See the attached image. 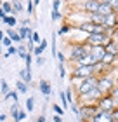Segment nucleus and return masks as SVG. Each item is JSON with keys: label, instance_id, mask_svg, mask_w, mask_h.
Listing matches in <instances>:
<instances>
[{"label": "nucleus", "instance_id": "nucleus-26", "mask_svg": "<svg viewBox=\"0 0 118 122\" xmlns=\"http://www.w3.org/2000/svg\"><path fill=\"white\" fill-rule=\"evenodd\" d=\"M5 99H10L14 103H19V92L18 91H9V94L5 96Z\"/></svg>", "mask_w": 118, "mask_h": 122}, {"label": "nucleus", "instance_id": "nucleus-6", "mask_svg": "<svg viewBox=\"0 0 118 122\" xmlns=\"http://www.w3.org/2000/svg\"><path fill=\"white\" fill-rule=\"evenodd\" d=\"M101 98H103V94H101V91L95 87V89H92L90 92L80 96V101H82V105H97V101Z\"/></svg>", "mask_w": 118, "mask_h": 122}, {"label": "nucleus", "instance_id": "nucleus-61", "mask_svg": "<svg viewBox=\"0 0 118 122\" xmlns=\"http://www.w3.org/2000/svg\"><path fill=\"white\" fill-rule=\"evenodd\" d=\"M24 122H28V120H24Z\"/></svg>", "mask_w": 118, "mask_h": 122}, {"label": "nucleus", "instance_id": "nucleus-16", "mask_svg": "<svg viewBox=\"0 0 118 122\" xmlns=\"http://www.w3.org/2000/svg\"><path fill=\"white\" fill-rule=\"evenodd\" d=\"M31 79H33V77H31V70H30V68H26V66H24L23 70H19V80H23V82H26V84H30Z\"/></svg>", "mask_w": 118, "mask_h": 122}, {"label": "nucleus", "instance_id": "nucleus-53", "mask_svg": "<svg viewBox=\"0 0 118 122\" xmlns=\"http://www.w3.org/2000/svg\"><path fill=\"white\" fill-rule=\"evenodd\" d=\"M4 38H5V31H4V30H0V42H2Z\"/></svg>", "mask_w": 118, "mask_h": 122}, {"label": "nucleus", "instance_id": "nucleus-63", "mask_svg": "<svg viewBox=\"0 0 118 122\" xmlns=\"http://www.w3.org/2000/svg\"><path fill=\"white\" fill-rule=\"evenodd\" d=\"M113 122H115V120H113Z\"/></svg>", "mask_w": 118, "mask_h": 122}, {"label": "nucleus", "instance_id": "nucleus-35", "mask_svg": "<svg viewBox=\"0 0 118 122\" xmlns=\"http://www.w3.org/2000/svg\"><path fill=\"white\" fill-rule=\"evenodd\" d=\"M0 86H2V87H0V92H2L4 96H7V94H9V84L5 80H0Z\"/></svg>", "mask_w": 118, "mask_h": 122}, {"label": "nucleus", "instance_id": "nucleus-24", "mask_svg": "<svg viewBox=\"0 0 118 122\" xmlns=\"http://www.w3.org/2000/svg\"><path fill=\"white\" fill-rule=\"evenodd\" d=\"M18 56H19V58H23V59L28 56V49H26V44H23V42H21L19 46H18Z\"/></svg>", "mask_w": 118, "mask_h": 122}, {"label": "nucleus", "instance_id": "nucleus-56", "mask_svg": "<svg viewBox=\"0 0 118 122\" xmlns=\"http://www.w3.org/2000/svg\"><path fill=\"white\" fill-rule=\"evenodd\" d=\"M33 4H35V5H38V4H40V0H33Z\"/></svg>", "mask_w": 118, "mask_h": 122}, {"label": "nucleus", "instance_id": "nucleus-9", "mask_svg": "<svg viewBox=\"0 0 118 122\" xmlns=\"http://www.w3.org/2000/svg\"><path fill=\"white\" fill-rule=\"evenodd\" d=\"M104 26L108 28V31L118 28V18H116V14H115V12H111V14H108V16H104Z\"/></svg>", "mask_w": 118, "mask_h": 122}, {"label": "nucleus", "instance_id": "nucleus-27", "mask_svg": "<svg viewBox=\"0 0 118 122\" xmlns=\"http://www.w3.org/2000/svg\"><path fill=\"white\" fill-rule=\"evenodd\" d=\"M2 9L5 10V14H7V16H10V14H12V16H14V9H12V2H4V4H2Z\"/></svg>", "mask_w": 118, "mask_h": 122}, {"label": "nucleus", "instance_id": "nucleus-47", "mask_svg": "<svg viewBox=\"0 0 118 122\" xmlns=\"http://www.w3.org/2000/svg\"><path fill=\"white\" fill-rule=\"evenodd\" d=\"M108 4L111 5V7H113V10L118 9V0H108Z\"/></svg>", "mask_w": 118, "mask_h": 122}, {"label": "nucleus", "instance_id": "nucleus-44", "mask_svg": "<svg viewBox=\"0 0 118 122\" xmlns=\"http://www.w3.org/2000/svg\"><path fill=\"white\" fill-rule=\"evenodd\" d=\"M66 99H68L70 105H73V94H71V89H66Z\"/></svg>", "mask_w": 118, "mask_h": 122}, {"label": "nucleus", "instance_id": "nucleus-34", "mask_svg": "<svg viewBox=\"0 0 118 122\" xmlns=\"http://www.w3.org/2000/svg\"><path fill=\"white\" fill-rule=\"evenodd\" d=\"M50 18H52V21H61L63 14H61V10H50Z\"/></svg>", "mask_w": 118, "mask_h": 122}, {"label": "nucleus", "instance_id": "nucleus-13", "mask_svg": "<svg viewBox=\"0 0 118 122\" xmlns=\"http://www.w3.org/2000/svg\"><path fill=\"white\" fill-rule=\"evenodd\" d=\"M38 89H40V92H42L45 98H49L50 94H52V86H50V82L45 80V79H42L40 82H38Z\"/></svg>", "mask_w": 118, "mask_h": 122}, {"label": "nucleus", "instance_id": "nucleus-7", "mask_svg": "<svg viewBox=\"0 0 118 122\" xmlns=\"http://www.w3.org/2000/svg\"><path fill=\"white\" fill-rule=\"evenodd\" d=\"M95 107H97V110H103V112H111L116 105H115V101H113V98H111L109 94H106V96H103V98L97 101Z\"/></svg>", "mask_w": 118, "mask_h": 122}, {"label": "nucleus", "instance_id": "nucleus-62", "mask_svg": "<svg viewBox=\"0 0 118 122\" xmlns=\"http://www.w3.org/2000/svg\"><path fill=\"white\" fill-rule=\"evenodd\" d=\"M0 87H2V86H0Z\"/></svg>", "mask_w": 118, "mask_h": 122}, {"label": "nucleus", "instance_id": "nucleus-28", "mask_svg": "<svg viewBox=\"0 0 118 122\" xmlns=\"http://www.w3.org/2000/svg\"><path fill=\"white\" fill-rule=\"evenodd\" d=\"M26 117H28L26 110H23V108H19V112H18V117L14 119V122H23V120H26Z\"/></svg>", "mask_w": 118, "mask_h": 122}, {"label": "nucleus", "instance_id": "nucleus-59", "mask_svg": "<svg viewBox=\"0 0 118 122\" xmlns=\"http://www.w3.org/2000/svg\"><path fill=\"white\" fill-rule=\"evenodd\" d=\"M71 2H76V0H71ZM80 2H82V0H80Z\"/></svg>", "mask_w": 118, "mask_h": 122}, {"label": "nucleus", "instance_id": "nucleus-46", "mask_svg": "<svg viewBox=\"0 0 118 122\" xmlns=\"http://www.w3.org/2000/svg\"><path fill=\"white\" fill-rule=\"evenodd\" d=\"M43 63H45V58H43V56H38V58H37V66H42Z\"/></svg>", "mask_w": 118, "mask_h": 122}, {"label": "nucleus", "instance_id": "nucleus-30", "mask_svg": "<svg viewBox=\"0 0 118 122\" xmlns=\"http://www.w3.org/2000/svg\"><path fill=\"white\" fill-rule=\"evenodd\" d=\"M19 105L18 103H14L12 105V107H10V110H9V115H10V117H12V119H16V117H18V112H19Z\"/></svg>", "mask_w": 118, "mask_h": 122}, {"label": "nucleus", "instance_id": "nucleus-51", "mask_svg": "<svg viewBox=\"0 0 118 122\" xmlns=\"http://www.w3.org/2000/svg\"><path fill=\"white\" fill-rule=\"evenodd\" d=\"M35 122H47V120H45V117H43V115H40V117H38Z\"/></svg>", "mask_w": 118, "mask_h": 122}, {"label": "nucleus", "instance_id": "nucleus-1", "mask_svg": "<svg viewBox=\"0 0 118 122\" xmlns=\"http://www.w3.org/2000/svg\"><path fill=\"white\" fill-rule=\"evenodd\" d=\"M68 54H66V58L68 61H71L73 65L78 63L83 56H87L89 52H90V46H89L87 42H80V44H70L68 46Z\"/></svg>", "mask_w": 118, "mask_h": 122}, {"label": "nucleus", "instance_id": "nucleus-29", "mask_svg": "<svg viewBox=\"0 0 118 122\" xmlns=\"http://www.w3.org/2000/svg\"><path fill=\"white\" fill-rule=\"evenodd\" d=\"M9 56H18V46H10L7 49V52L4 54V58H9Z\"/></svg>", "mask_w": 118, "mask_h": 122}, {"label": "nucleus", "instance_id": "nucleus-50", "mask_svg": "<svg viewBox=\"0 0 118 122\" xmlns=\"http://www.w3.org/2000/svg\"><path fill=\"white\" fill-rule=\"evenodd\" d=\"M5 16H7V14H5V10H4L2 7H0V21H2V19L5 18Z\"/></svg>", "mask_w": 118, "mask_h": 122}, {"label": "nucleus", "instance_id": "nucleus-38", "mask_svg": "<svg viewBox=\"0 0 118 122\" xmlns=\"http://www.w3.org/2000/svg\"><path fill=\"white\" fill-rule=\"evenodd\" d=\"M43 51H45V49H43L42 46H35V49H33V56H35V58L43 56Z\"/></svg>", "mask_w": 118, "mask_h": 122}, {"label": "nucleus", "instance_id": "nucleus-20", "mask_svg": "<svg viewBox=\"0 0 118 122\" xmlns=\"http://www.w3.org/2000/svg\"><path fill=\"white\" fill-rule=\"evenodd\" d=\"M16 91L21 92V94H26L28 92V84L23 82V80H18V82H16Z\"/></svg>", "mask_w": 118, "mask_h": 122}, {"label": "nucleus", "instance_id": "nucleus-57", "mask_svg": "<svg viewBox=\"0 0 118 122\" xmlns=\"http://www.w3.org/2000/svg\"><path fill=\"white\" fill-rule=\"evenodd\" d=\"M115 14H116V18H118V9H115Z\"/></svg>", "mask_w": 118, "mask_h": 122}, {"label": "nucleus", "instance_id": "nucleus-49", "mask_svg": "<svg viewBox=\"0 0 118 122\" xmlns=\"http://www.w3.org/2000/svg\"><path fill=\"white\" fill-rule=\"evenodd\" d=\"M40 46H42L43 49H47V46H49V42L45 40V38H42V42H40Z\"/></svg>", "mask_w": 118, "mask_h": 122}, {"label": "nucleus", "instance_id": "nucleus-52", "mask_svg": "<svg viewBox=\"0 0 118 122\" xmlns=\"http://www.w3.org/2000/svg\"><path fill=\"white\" fill-rule=\"evenodd\" d=\"M5 119H7V113H0V122H4Z\"/></svg>", "mask_w": 118, "mask_h": 122}, {"label": "nucleus", "instance_id": "nucleus-37", "mask_svg": "<svg viewBox=\"0 0 118 122\" xmlns=\"http://www.w3.org/2000/svg\"><path fill=\"white\" fill-rule=\"evenodd\" d=\"M26 12L33 16V12H35V4H33V0H28V4H26Z\"/></svg>", "mask_w": 118, "mask_h": 122}, {"label": "nucleus", "instance_id": "nucleus-10", "mask_svg": "<svg viewBox=\"0 0 118 122\" xmlns=\"http://www.w3.org/2000/svg\"><path fill=\"white\" fill-rule=\"evenodd\" d=\"M90 122H113V115L111 112H103V110H97V113L94 115V119Z\"/></svg>", "mask_w": 118, "mask_h": 122}, {"label": "nucleus", "instance_id": "nucleus-58", "mask_svg": "<svg viewBox=\"0 0 118 122\" xmlns=\"http://www.w3.org/2000/svg\"><path fill=\"white\" fill-rule=\"evenodd\" d=\"M2 4H4V0H0V7H2Z\"/></svg>", "mask_w": 118, "mask_h": 122}, {"label": "nucleus", "instance_id": "nucleus-8", "mask_svg": "<svg viewBox=\"0 0 118 122\" xmlns=\"http://www.w3.org/2000/svg\"><path fill=\"white\" fill-rule=\"evenodd\" d=\"M80 10H83L85 14H92V12H97L99 9V2H95V0H82L80 7H78Z\"/></svg>", "mask_w": 118, "mask_h": 122}, {"label": "nucleus", "instance_id": "nucleus-48", "mask_svg": "<svg viewBox=\"0 0 118 122\" xmlns=\"http://www.w3.org/2000/svg\"><path fill=\"white\" fill-rule=\"evenodd\" d=\"M28 23H30V19H28V18H24V19H19V25H21V26H28Z\"/></svg>", "mask_w": 118, "mask_h": 122}, {"label": "nucleus", "instance_id": "nucleus-31", "mask_svg": "<svg viewBox=\"0 0 118 122\" xmlns=\"http://www.w3.org/2000/svg\"><path fill=\"white\" fill-rule=\"evenodd\" d=\"M57 68H59V77H61V79H66V77H68V71H66L64 63H59V65H57Z\"/></svg>", "mask_w": 118, "mask_h": 122}, {"label": "nucleus", "instance_id": "nucleus-4", "mask_svg": "<svg viewBox=\"0 0 118 122\" xmlns=\"http://www.w3.org/2000/svg\"><path fill=\"white\" fill-rule=\"evenodd\" d=\"M95 113H97V107H95V105H82L80 107V113H78V119H80L82 122H90Z\"/></svg>", "mask_w": 118, "mask_h": 122}, {"label": "nucleus", "instance_id": "nucleus-60", "mask_svg": "<svg viewBox=\"0 0 118 122\" xmlns=\"http://www.w3.org/2000/svg\"><path fill=\"white\" fill-rule=\"evenodd\" d=\"M0 103H2V99H0Z\"/></svg>", "mask_w": 118, "mask_h": 122}, {"label": "nucleus", "instance_id": "nucleus-54", "mask_svg": "<svg viewBox=\"0 0 118 122\" xmlns=\"http://www.w3.org/2000/svg\"><path fill=\"white\" fill-rule=\"evenodd\" d=\"M54 122H63V120H61L59 115H56V117H54Z\"/></svg>", "mask_w": 118, "mask_h": 122}, {"label": "nucleus", "instance_id": "nucleus-39", "mask_svg": "<svg viewBox=\"0 0 118 122\" xmlns=\"http://www.w3.org/2000/svg\"><path fill=\"white\" fill-rule=\"evenodd\" d=\"M109 96L113 98V101H115V105L118 107V86H115V87H113V91L109 92Z\"/></svg>", "mask_w": 118, "mask_h": 122}, {"label": "nucleus", "instance_id": "nucleus-45", "mask_svg": "<svg viewBox=\"0 0 118 122\" xmlns=\"http://www.w3.org/2000/svg\"><path fill=\"white\" fill-rule=\"evenodd\" d=\"M111 115H113V120L118 122V107H115L113 110H111Z\"/></svg>", "mask_w": 118, "mask_h": 122}, {"label": "nucleus", "instance_id": "nucleus-15", "mask_svg": "<svg viewBox=\"0 0 118 122\" xmlns=\"http://www.w3.org/2000/svg\"><path fill=\"white\" fill-rule=\"evenodd\" d=\"M87 21H90L92 25H104V16H101L99 12L87 14Z\"/></svg>", "mask_w": 118, "mask_h": 122}, {"label": "nucleus", "instance_id": "nucleus-17", "mask_svg": "<svg viewBox=\"0 0 118 122\" xmlns=\"http://www.w3.org/2000/svg\"><path fill=\"white\" fill-rule=\"evenodd\" d=\"M2 23H5L7 25V28H16V25L19 23V19H18V16H5V18L2 19Z\"/></svg>", "mask_w": 118, "mask_h": 122}, {"label": "nucleus", "instance_id": "nucleus-18", "mask_svg": "<svg viewBox=\"0 0 118 122\" xmlns=\"http://www.w3.org/2000/svg\"><path fill=\"white\" fill-rule=\"evenodd\" d=\"M97 12H99L101 16H108V14H111V12H115V10H113V7H111L109 4H99Z\"/></svg>", "mask_w": 118, "mask_h": 122}, {"label": "nucleus", "instance_id": "nucleus-14", "mask_svg": "<svg viewBox=\"0 0 118 122\" xmlns=\"http://www.w3.org/2000/svg\"><path fill=\"white\" fill-rule=\"evenodd\" d=\"M5 35H7V37H9V38H10V40H12L14 44H18V46H19L21 42H23V40H21V37H19V33H18V30H16V28H7V30H5Z\"/></svg>", "mask_w": 118, "mask_h": 122}, {"label": "nucleus", "instance_id": "nucleus-2", "mask_svg": "<svg viewBox=\"0 0 118 122\" xmlns=\"http://www.w3.org/2000/svg\"><path fill=\"white\" fill-rule=\"evenodd\" d=\"M97 77L92 75V77H89V79H83V80H78V86H76V92H78V96H83V94H87V92H90L92 89H95L97 87Z\"/></svg>", "mask_w": 118, "mask_h": 122}, {"label": "nucleus", "instance_id": "nucleus-42", "mask_svg": "<svg viewBox=\"0 0 118 122\" xmlns=\"http://www.w3.org/2000/svg\"><path fill=\"white\" fill-rule=\"evenodd\" d=\"M2 46H4V47H7V49H9L10 46H14V42H12V40H10V38H9L7 35H5V38H4V40H2Z\"/></svg>", "mask_w": 118, "mask_h": 122}, {"label": "nucleus", "instance_id": "nucleus-40", "mask_svg": "<svg viewBox=\"0 0 118 122\" xmlns=\"http://www.w3.org/2000/svg\"><path fill=\"white\" fill-rule=\"evenodd\" d=\"M56 58H57V61H59V63H66V61H68V58H66V54H64L63 51H57Z\"/></svg>", "mask_w": 118, "mask_h": 122}, {"label": "nucleus", "instance_id": "nucleus-19", "mask_svg": "<svg viewBox=\"0 0 118 122\" xmlns=\"http://www.w3.org/2000/svg\"><path fill=\"white\" fill-rule=\"evenodd\" d=\"M104 49H106V52H109V54H113V56H116V58H118V42L111 40V42H109Z\"/></svg>", "mask_w": 118, "mask_h": 122}, {"label": "nucleus", "instance_id": "nucleus-25", "mask_svg": "<svg viewBox=\"0 0 118 122\" xmlns=\"http://www.w3.org/2000/svg\"><path fill=\"white\" fill-rule=\"evenodd\" d=\"M50 47H52V56L56 58V54H57V33H52V42H50Z\"/></svg>", "mask_w": 118, "mask_h": 122}, {"label": "nucleus", "instance_id": "nucleus-11", "mask_svg": "<svg viewBox=\"0 0 118 122\" xmlns=\"http://www.w3.org/2000/svg\"><path fill=\"white\" fill-rule=\"evenodd\" d=\"M104 54H106V49H104L103 46H90V56L97 61V63L103 59Z\"/></svg>", "mask_w": 118, "mask_h": 122}, {"label": "nucleus", "instance_id": "nucleus-23", "mask_svg": "<svg viewBox=\"0 0 118 122\" xmlns=\"http://www.w3.org/2000/svg\"><path fill=\"white\" fill-rule=\"evenodd\" d=\"M59 99H61V107H63V110L66 112L70 107V103H68V99H66V92L64 91H59Z\"/></svg>", "mask_w": 118, "mask_h": 122}, {"label": "nucleus", "instance_id": "nucleus-21", "mask_svg": "<svg viewBox=\"0 0 118 122\" xmlns=\"http://www.w3.org/2000/svg\"><path fill=\"white\" fill-rule=\"evenodd\" d=\"M12 9H14V16H18L23 12V2L21 0H12Z\"/></svg>", "mask_w": 118, "mask_h": 122}, {"label": "nucleus", "instance_id": "nucleus-36", "mask_svg": "<svg viewBox=\"0 0 118 122\" xmlns=\"http://www.w3.org/2000/svg\"><path fill=\"white\" fill-rule=\"evenodd\" d=\"M33 58H35V56H33L31 52H28V56L24 58V66H26V68H30V70H31V63H33Z\"/></svg>", "mask_w": 118, "mask_h": 122}, {"label": "nucleus", "instance_id": "nucleus-5", "mask_svg": "<svg viewBox=\"0 0 118 122\" xmlns=\"http://www.w3.org/2000/svg\"><path fill=\"white\" fill-rule=\"evenodd\" d=\"M94 75V68L92 66H80V65H75V68L71 71V77L73 79H78V80H83V79H89V77Z\"/></svg>", "mask_w": 118, "mask_h": 122}, {"label": "nucleus", "instance_id": "nucleus-12", "mask_svg": "<svg viewBox=\"0 0 118 122\" xmlns=\"http://www.w3.org/2000/svg\"><path fill=\"white\" fill-rule=\"evenodd\" d=\"M92 68H94V75H95V77H104V75H108V73H109V70H111L109 66L103 65L101 61H99V63H95Z\"/></svg>", "mask_w": 118, "mask_h": 122}, {"label": "nucleus", "instance_id": "nucleus-55", "mask_svg": "<svg viewBox=\"0 0 118 122\" xmlns=\"http://www.w3.org/2000/svg\"><path fill=\"white\" fill-rule=\"evenodd\" d=\"M95 2H99V4H108V0H95Z\"/></svg>", "mask_w": 118, "mask_h": 122}, {"label": "nucleus", "instance_id": "nucleus-32", "mask_svg": "<svg viewBox=\"0 0 118 122\" xmlns=\"http://www.w3.org/2000/svg\"><path fill=\"white\" fill-rule=\"evenodd\" d=\"M31 40H33V44H35V46H40V42H42V37H40V33H38V31H35V30H33V35H31Z\"/></svg>", "mask_w": 118, "mask_h": 122}, {"label": "nucleus", "instance_id": "nucleus-43", "mask_svg": "<svg viewBox=\"0 0 118 122\" xmlns=\"http://www.w3.org/2000/svg\"><path fill=\"white\" fill-rule=\"evenodd\" d=\"M63 5V0H52V10H59Z\"/></svg>", "mask_w": 118, "mask_h": 122}, {"label": "nucleus", "instance_id": "nucleus-3", "mask_svg": "<svg viewBox=\"0 0 118 122\" xmlns=\"http://www.w3.org/2000/svg\"><path fill=\"white\" fill-rule=\"evenodd\" d=\"M97 89L101 91V94L103 96H106V94H109L111 91H113V87L116 86L115 84V80L111 79V75L108 73V75H104V77H97Z\"/></svg>", "mask_w": 118, "mask_h": 122}, {"label": "nucleus", "instance_id": "nucleus-22", "mask_svg": "<svg viewBox=\"0 0 118 122\" xmlns=\"http://www.w3.org/2000/svg\"><path fill=\"white\" fill-rule=\"evenodd\" d=\"M70 31H71V26H70L68 23H63V25H61V28L56 31V33H57V35H61V37H64V35H68Z\"/></svg>", "mask_w": 118, "mask_h": 122}, {"label": "nucleus", "instance_id": "nucleus-33", "mask_svg": "<svg viewBox=\"0 0 118 122\" xmlns=\"http://www.w3.org/2000/svg\"><path fill=\"white\" fill-rule=\"evenodd\" d=\"M35 108V98H28L26 99V112H33Z\"/></svg>", "mask_w": 118, "mask_h": 122}, {"label": "nucleus", "instance_id": "nucleus-41", "mask_svg": "<svg viewBox=\"0 0 118 122\" xmlns=\"http://www.w3.org/2000/svg\"><path fill=\"white\" fill-rule=\"evenodd\" d=\"M52 110L56 112V115H59V117L64 115V110H63V107H59V105H52Z\"/></svg>", "mask_w": 118, "mask_h": 122}]
</instances>
